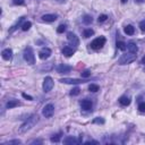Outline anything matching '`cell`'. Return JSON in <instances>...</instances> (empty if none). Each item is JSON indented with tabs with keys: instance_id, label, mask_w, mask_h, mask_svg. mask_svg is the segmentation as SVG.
<instances>
[{
	"instance_id": "obj_12",
	"label": "cell",
	"mask_w": 145,
	"mask_h": 145,
	"mask_svg": "<svg viewBox=\"0 0 145 145\" xmlns=\"http://www.w3.org/2000/svg\"><path fill=\"white\" fill-rule=\"evenodd\" d=\"M1 56H2V59L10 60L13 58V50H11V49H5V50H2Z\"/></svg>"
},
{
	"instance_id": "obj_11",
	"label": "cell",
	"mask_w": 145,
	"mask_h": 145,
	"mask_svg": "<svg viewBox=\"0 0 145 145\" xmlns=\"http://www.w3.org/2000/svg\"><path fill=\"white\" fill-rule=\"evenodd\" d=\"M57 18H58V16L55 14H45L42 16V21L43 22H48V23H51V22H55Z\"/></svg>"
},
{
	"instance_id": "obj_13",
	"label": "cell",
	"mask_w": 145,
	"mask_h": 145,
	"mask_svg": "<svg viewBox=\"0 0 145 145\" xmlns=\"http://www.w3.org/2000/svg\"><path fill=\"white\" fill-rule=\"evenodd\" d=\"M81 105H82V109L83 110H86V111H89V110L92 109V102H91L90 100H83L81 102Z\"/></svg>"
},
{
	"instance_id": "obj_41",
	"label": "cell",
	"mask_w": 145,
	"mask_h": 145,
	"mask_svg": "<svg viewBox=\"0 0 145 145\" xmlns=\"http://www.w3.org/2000/svg\"><path fill=\"white\" fill-rule=\"evenodd\" d=\"M57 1H59V2H61V3H62V2H65V0H57Z\"/></svg>"
},
{
	"instance_id": "obj_33",
	"label": "cell",
	"mask_w": 145,
	"mask_h": 145,
	"mask_svg": "<svg viewBox=\"0 0 145 145\" xmlns=\"http://www.w3.org/2000/svg\"><path fill=\"white\" fill-rule=\"evenodd\" d=\"M107 18H108V16H107V15H100V16H99V18H98V21L100 22V23H102V22H105Z\"/></svg>"
},
{
	"instance_id": "obj_35",
	"label": "cell",
	"mask_w": 145,
	"mask_h": 145,
	"mask_svg": "<svg viewBox=\"0 0 145 145\" xmlns=\"http://www.w3.org/2000/svg\"><path fill=\"white\" fill-rule=\"evenodd\" d=\"M139 28H141V31L145 32V20L139 23Z\"/></svg>"
},
{
	"instance_id": "obj_22",
	"label": "cell",
	"mask_w": 145,
	"mask_h": 145,
	"mask_svg": "<svg viewBox=\"0 0 145 145\" xmlns=\"http://www.w3.org/2000/svg\"><path fill=\"white\" fill-rule=\"evenodd\" d=\"M117 48L119 49V50H121V51H125L126 48H127V44H126L125 42H123V41H119V42H117Z\"/></svg>"
},
{
	"instance_id": "obj_14",
	"label": "cell",
	"mask_w": 145,
	"mask_h": 145,
	"mask_svg": "<svg viewBox=\"0 0 145 145\" xmlns=\"http://www.w3.org/2000/svg\"><path fill=\"white\" fill-rule=\"evenodd\" d=\"M64 143L65 144H78V143H81V141L74 138L72 136H68L64 139Z\"/></svg>"
},
{
	"instance_id": "obj_15",
	"label": "cell",
	"mask_w": 145,
	"mask_h": 145,
	"mask_svg": "<svg viewBox=\"0 0 145 145\" xmlns=\"http://www.w3.org/2000/svg\"><path fill=\"white\" fill-rule=\"evenodd\" d=\"M74 53H75V50L70 47H65L62 49V55H65L66 57H71Z\"/></svg>"
},
{
	"instance_id": "obj_24",
	"label": "cell",
	"mask_w": 145,
	"mask_h": 145,
	"mask_svg": "<svg viewBox=\"0 0 145 145\" xmlns=\"http://www.w3.org/2000/svg\"><path fill=\"white\" fill-rule=\"evenodd\" d=\"M31 26H32L31 22H25L24 24L22 25V30H23V31H28V30L31 28Z\"/></svg>"
},
{
	"instance_id": "obj_21",
	"label": "cell",
	"mask_w": 145,
	"mask_h": 145,
	"mask_svg": "<svg viewBox=\"0 0 145 145\" xmlns=\"http://www.w3.org/2000/svg\"><path fill=\"white\" fill-rule=\"evenodd\" d=\"M24 18H25V17H21V18H20V20H18V22L16 23V24H15V25L13 26V27H11V28L9 30V33H13V32L15 31V30H17V27H18V26H20V25H21V23H22L23 21H24Z\"/></svg>"
},
{
	"instance_id": "obj_37",
	"label": "cell",
	"mask_w": 145,
	"mask_h": 145,
	"mask_svg": "<svg viewBox=\"0 0 145 145\" xmlns=\"http://www.w3.org/2000/svg\"><path fill=\"white\" fill-rule=\"evenodd\" d=\"M90 144H99V142H96V141H89V142L85 143V145H90Z\"/></svg>"
},
{
	"instance_id": "obj_1",
	"label": "cell",
	"mask_w": 145,
	"mask_h": 145,
	"mask_svg": "<svg viewBox=\"0 0 145 145\" xmlns=\"http://www.w3.org/2000/svg\"><path fill=\"white\" fill-rule=\"evenodd\" d=\"M37 118L39 117H37L36 114H32V116L30 118H27V120H25V123L21 126L20 129H18V132L20 133H26L27 130H30V129L37 123V120H39Z\"/></svg>"
},
{
	"instance_id": "obj_29",
	"label": "cell",
	"mask_w": 145,
	"mask_h": 145,
	"mask_svg": "<svg viewBox=\"0 0 145 145\" xmlns=\"http://www.w3.org/2000/svg\"><path fill=\"white\" fill-rule=\"evenodd\" d=\"M93 123H94V124H101V125H103L105 121H104L103 118H95V119L93 120Z\"/></svg>"
},
{
	"instance_id": "obj_27",
	"label": "cell",
	"mask_w": 145,
	"mask_h": 145,
	"mask_svg": "<svg viewBox=\"0 0 145 145\" xmlns=\"http://www.w3.org/2000/svg\"><path fill=\"white\" fill-rule=\"evenodd\" d=\"M81 75H82L83 78H89L91 76V71L90 70H84L83 72H81Z\"/></svg>"
},
{
	"instance_id": "obj_5",
	"label": "cell",
	"mask_w": 145,
	"mask_h": 145,
	"mask_svg": "<svg viewBox=\"0 0 145 145\" xmlns=\"http://www.w3.org/2000/svg\"><path fill=\"white\" fill-rule=\"evenodd\" d=\"M53 85H55L53 79L50 77V76H47V77L44 78V81H43V85H42V87H43L44 92L48 93V92H50V91L53 89Z\"/></svg>"
},
{
	"instance_id": "obj_20",
	"label": "cell",
	"mask_w": 145,
	"mask_h": 145,
	"mask_svg": "<svg viewBox=\"0 0 145 145\" xmlns=\"http://www.w3.org/2000/svg\"><path fill=\"white\" fill-rule=\"evenodd\" d=\"M93 34H94V31H93L92 28H86L85 31H84V33H83V36H84V37H86V39H87V37L92 36Z\"/></svg>"
},
{
	"instance_id": "obj_18",
	"label": "cell",
	"mask_w": 145,
	"mask_h": 145,
	"mask_svg": "<svg viewBox=\"0 0 145 145\" xmlns=\"http://www.w3.org/2000/svg\"><path fill=\"white\" fill-rule=\"evenodd\" d=\"M17 105H20V102H18L17 100H9L8 102H7V109H11V108H15V107H17Z\"/></svg>"
},
{
	"instance_id": "obj_32",
	"label": "cell",
	"mask_w": 145,
	"mask_h": 145,
	"mask_svg": "<svg viewBox=\"0 0 145 145\" xmlns=\"http://www.w3.org/2000/svg\"><path fill=\"white\" fill-rule=\"evenodd\" d=\"M14 5H17V6H22L25 3V0H13Z\"/></svg>"
},
{
	"instance_id": "obj_39",
	"label": "cell",
	"mask_w": 145,
	"mask_h": 145,
	"mask_svg": "<svg viewBox=\"0 0 145 145\" xmlns=\"http://www.w3.org/2000/svg\"><path fill=\"white\" fill-rule=\"evenodd\" d=\"M142 64H143V65H145V56L143 57V59H142Z\"/></svg>"
},
{
	"instance_id": "obj_4",
	"label": "cell",
	"mask_w": 145,
	"mask_h": 145,
	"mask_svg": "<svg viewBox=\"0 0 145 145\" xmlns=\"http://www.w3.org/2000/svg\"><path fill=\"white\" fill-rule=\"evenodd\" d=\"M104 44H105V37L100 36L91 42V48L94 49V50H99V49H101Z\"/></svg>"
},
{
	"instance_id": "obj_34",
	"label": "cell",
	"mask_w": 145,
	"mask_h": 145,
	"mask_svg": "<svg viewBox=\"0 0 145 145\" xmlns=\"http://www.w3.org/2000/svg\"><path fill=\"white\" fill-rule=\"evenodd\" d=\"M138 110L141 112H145V102H142V103H139L138 105Z\"/></svg>"
},
{
	"instance_id": "obj_8",
	"label": "cell",
	"mask_w": 145,
	"mask_h": 145,
	"mask_svg": "<svg viewBox=\"0 0 145 145\" xmlns=\"http://www.w3.org/2000/svg\"><path fill=\"white\" fill-rule=\"evenodd\" d=\"M67 40H68V42H69L71 45H75V47H77V45L79 44L78 37L76 36V34L72 33V32H69L67 34Z\"/></svg>"
},
{
	"instance_id": "obj_31",
	"label": "cell",
	"mask_w": 145,
	"mask_h": 145,
	"mask_svg": "<svg viewBox=\"0 0 145 145\" xmlns=\"http://www.w3.org/2000/svg\"><path fill=\"white\" fill-rule=\"evenodd\" d=\"M66 31V25H60L58 26V28H57V32L58 33H64Z\"/></svg>"
},
{
	"instance_id": "obj_23",
	"label": "cell",
	"mask_w": 145,
	"mask_h": 145,
	"mask_svg": "<svg viewBox=\"0 0 145 145\" xmlns=\"http://www.w3.org/2000/svg\"><path fill=\"white\" fill-rule=\"evenodd\" d=\"M83 22L85 23V24H91V23L93 22V20H92V16H90V15H85V16L83 17Z\"/></svg>"
},
{
	"instance_id": "obj_26",
	"label": "cell",
	"mask_w": 145,
	"mask_h": 145,
	"mask_svg": "<svg viewBox=\"0 0 145 145\" xmlns=\"http://www.w3.org/2000/svg\"><path fill=\"white\" fill-rule=\"evenodd\" d=\"M60 141V134H57V135H53L51 137V142L52 143H58Z\"/></svg>"
},
{
	"instance_id": "obj_17",
	"label": "cell",
	"mask_w": 145,
	"mask_h": 145,
	"mask_svg": "<svg viewBox=\"0 0 145 145\" xmlns=\"http://www.w3.org/2000/svg\"><path fill=\"white\" fill-rule=\"evenodd\" d=\"M119 102H120L121 105L127 107V105L130 104V99H129L128 96H121V98L119 99Z\"/></svg>"
},
{
	"instance_id": "obj_9",
	"label": "cell",
	"mask_w": 145,
	"mask_h": 145,
	"mask_svg": "<svg viewBox=\"0 0 145 145\" xmlns=\"http://www.w3.org/2000/svg\"><path fill=\"white\" fill-rule=\"evenodd\" d=\"M50 56H51V50H50L49 48H43V49H42V50L39 52V57H40V59H42V60L48 59Z\"/></svg>"
},
{
	"instance_id": "obj_25",
	"label": "cell",
	"mask_w": 145,
	"mask_h": 145,
	"mask_svg": "<svg viewBox=\"0 0 145 145\" xmlns=\"http://www.w3.org/2000/svg\"><path fill=\"white\" fill-rule=\"evenodd\" d=\"M99 90H100V87H99V85H96V84H91L89 86V91H91V92H98Z\"/></svg>"
},
{
	"instance_id": "obj_10",
	"label": "cell",
	"mask_w": 145,
	"mask_h": 145,
	"mask_svg": "<svg viewBox=\"0 0 145 145\" xmlns=\"http://www.w3.org/2000/svg\"><path fill=\"white\" fill-rule=\"evenodd\" d=\"M71 70V66H68V65H65V64H61L57 67V71L59 74H67Z\"/></svg>"
},
{
	"instance_id": "obj_30",
	"label": "cell",
	"mask_w": 145,
	"mask_h": 145,
	"mask_svg": "<svg viewBox=\"0 0 145 145\" xmlns=\"http://www.w3.org/2000/svg\"><path fill=\"white\" fill-rule=\"evenodd\" d=\"M79 92H81V90H79L78 87H74V89L71 90L70 94H71V95H78V94H79Z\"/></svg>"
},
{
	"instance_id": "obj_19",
	"label": "cell",
	"mask_w": 145,
	"mask_h": 145,
	"mask_svg": "<svg viewBox=\"0 0 145 145\" xmlns=\"http://www.w3.org/2000/svg\"><path fill=\"white\" fill-rule=\"evenodd\" d=\"M125 33L127 34V35H133V34L135 33V28L133 27L132 25H128L125 27Z\"/></svg>"
},
{
	"instance_id": "obj_36",
	"label": "cell",
	"mask_w": 145,
	"mask_h": 145,
	"mask_svg": "<svg viewBox=\"0 0 145 145\" xmlns=\"http://www.w3.org/2000/svg\"><path fill=\"white\" fill-rule=\"evenodd\" d=\"M22 95H23V98L26 99V100H28V101H32L33 100V98L31 96V95H28V94H26V93H23Z\"/></svg>"
},
{
	"instance_id": "obj_16",
	"label": "cell",
	"mask_w": 145,
	"mask_h": 145,
	"mask_svg": "<svg viewBox=\"0 0 145 145\" xmlns=\"http://www.w3.org/2000/svg\"><path fill=\"white\" fill-rule=\"evenodd\" d=\"M127 49H128V51L132 52V53H136L137 51H138V47H137L134 42H129V43L127 44Z\"/></svg>"
},
{
	"instance_id": "obj_6",
	"label": "cell",
	"mask_w": 145,
	"mask_h": 145,
	"mask_svg": "<svg viewBox=\"0 0 145 145\" xmlns=\"http://www.w3.org/2000/svg\"><path fill=\"white\" fill-rule=\"evenodd\" d=\"M60 82L64 83V84H82V83H86L87 82V78H82V79H78V78H61Z\"/></svg>"
},
{
	"instance_id": "obj_7",
	"label": "cell",
	"mask_w": 145,
	"mask_h": 145,
	"mask_svg": "<svg viewBox=\"0 0 145 145\" xmlns=\"http://www.w3.org/2000/svg\"><path fill=\"white\" fill-rule=\"evenodd\" d=\"M53 112H55V107H53V104H51V103L47 104V105H45L44 108H43V110H42V114H43L45 118L52 117Z\"/></svg>"
},
{
	"instance_id": "obj_40",
	"label": "cell",
	"mask_w": 145,
	"mask_h": 145,
	"mask_svg": "<svg viewBox=\"0 0 145 145\" xmlns=\"http://www.w3.org/2000/svg\"><path fill=\"white\" fill-rule=\"evenodd\" d=\"M127 1H128V0H121V2H123V3H126Z\"/></svg>"
},
{
	"instance_id": "obj_38",
	"label": "cell",
	"mask_w": 145,
	"mask_h": 145,
	"mask_svg": "<svg viewBox=\"0 0 145 145\" xmlns=\"http://www.w3.org/2000/svg\"><path fill=\"white\" fill-rule=\"evenodd\" d=\"M145 1V0H135V2L136 3H143Z\"/></svg>"
},
{
	"instance_id": "obj_3",
	"label": "cell",
	"mask_w": 145,
	"mask_h": 145,
	"mask_svg": "<svg viewBox=\"0 0 145 145\" xmlns=\"http://www.w3.org/2000/svg\"><path fill=\"white\" fill-rule=\"evenodd\" d=\"M136 57H137L136 53H132V52H129L128 55H123L119 58V60H118V64H119V65L132 64L133 61H135V60H136Z\"/></svg>"
},
{
	"instance_id": "obj_2",
	"label": "cell",
	"mask_w": 145,
	"mask_h": 145,
	"mask_svg": "<svg viewBox=\"0 0 145 145\" xmlns=\"http://www.w3.org/2000/svg\"><path fill=\"white\" fill-rule=\"evenodd\" d=\"M23 58H24V60L28 65H34V64H35V56H34V52H33L31 47L25 48L24 52H23Z\"/></svg>"
},
{
	"instance_id": "obj_28",
	"label": "cell",
	"mask_w": 145,
	"mask_h": 145,
	"mask_svg": "<svg viewBox=\"0 0 145 145\" xmlns=\"http://www.w3.org/2000/svg\"><path fill=\"white\" fill-rule=\"evenodd\" d=\"M22 142L20 139H14V141H9V142H7V143H3V145H11V144H21Z\"/></svg>"
}]
</instances>
